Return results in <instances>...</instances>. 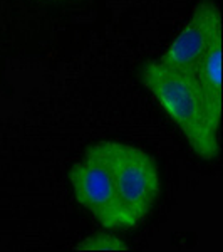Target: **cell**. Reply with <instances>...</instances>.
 I'll return each instance as SVG.
<instances>
[{"mask_svg": "<svg viewBox=\"0 0 223 252\" xmlns=\"http://www.w3.org/2000/svg\"><path fill=\"white\" fill-rule=\"evenodd\" d=\"M141 79L166 115L180 126L193 152L203 160H213L218 153V126L208 115L192 72L178 71L158 61L146 64Z\"/></svg>", "mask_w": 223, "mask_h": 252, "instance_id": "1", "label": "cell"}, {"mask_svg": "<svg viewBox=\"0 0 223 252\" xmlns=\"http://www.w3.org/2000/svg\"><path fill=\"white\" fill-rule=\"evenodd\" d=\"M92 150L103 158L111 175L123 229L139 223L160 197V172L148 153L136 146L101 141Z\"/></svg>", "mask_w": 223, "mask_h": 252, "instance_id": "2", "label": "cell"}, {"mask_svg": "<svg viewBox=\"0 0 223 252\" xmlns=\"http://www.w3.org/2000/svg\"><path fill=\"white\" fill-rule=\"evenodd\" d=\"M79 251H126L128 246L121 239L111 234H94L83 241L78 247Z\"/></svg>", "mask_w": 223, "mask_h": 252, "instance_id": "6", "label": "cell"}, {"mask_svg": "<svg viewBox=\"0 0 223 252\" xmlns=\"http://www.w3.org/2000/svg\"><path fill=\"white\" fill-rule=\"evenodd\" d=\"M222 40L206 52V56L198 63L192 72L198 84L201 96L205 99L208 115L217 126H220L222 109H223V83H222Z\"/></svg>", "mask_w": 223, "mask_h": 252, "instance_id": "5", "label": "cell"}, {"mask_svg": "<svg viewBox=\"0 0 223 252\" xmlns=\"http://www.w3.org/2000/svg\"><path fill=\"white\" fill-rule=\"evenodd\" d=\"M76 200L106 229H123L114 187L106 163L89 146L86 155L71 172Z\"/></svg>", "mask_w": 223, "mask_h": 252, "instance_id": "3", "label": "cell"}, {"mask_svg": "<svg viewBox=\"0 0 223 252\" xmlns=\"http://www.w3.org/2000/svg\"><path fill=\"white\" fill-rule=\"evenodd\" d=\"M222 31L218 7L212 2H201L195 9L188 24L161 56L160 63L178 71L193 72L206 52L223 39Z\"/></svg>", "mask_w": 223, "mask_h": 252, "instance_id": "4", "label": "cell"}]
</instances>
